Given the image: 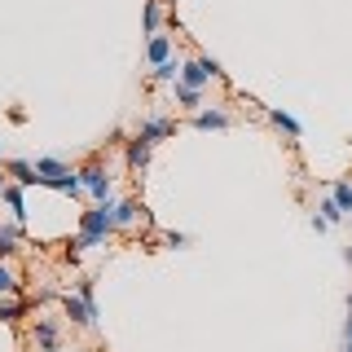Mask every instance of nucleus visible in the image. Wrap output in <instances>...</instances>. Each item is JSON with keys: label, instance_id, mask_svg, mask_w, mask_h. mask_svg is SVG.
I'll list each match as a JSON object with an SVG mask.
<instances>
[{"label": "nucleus", "instance_id": "obj_23", "mask_svg": "<svg viewBox=\"0 0 352 352\" xmlns=\"http://www.w3.org/2000/svg\"><path fill=\"white\" fill-rule=\"evenodd\" d=\"M348 317H352V295H348Z\"/></svg>", "mask_w": 352, "mask_h": 352}, {"label": "nucleus", "instance_id": "obj_9", "mask_svg": "<svg viewBox=\"0 0 352 352\" xmlns=\"http://www.w3.org/2000/svg\"><path fill=\"white\" fill-rule=\"evenodd\" d=\"M229 124H234V119H229L225 110H198V115H194V128H203V132H220Z\"/></svg>", "mask_w": 352, "mask_h": 352}, {"label": "nucleus", "instance_id": "obj_3", "mask_svg": "<svg viewBox=\"0 0 352 352\" xmlns=\"http://www.w3.org/2000/svg\"><path fill=\"white\" fill-rule=\"evenodd\" d=\"M80 185L97 198V203H115V176L106 172V163H97V159H93V163H88V168L80 172Z\"/></svg>", "mask_w": 352, "mask_h": 352}, {"label": "nucleus", "instance_id": "obj_22", "mask_svg": "<svg viewBox=\"0 0 352 352\" xmlns=\"http://www.w3.org/2000/svg\"><path fill=\"white\" fill-rule=\"evenodd\" d=\"M5 190H9V181H5V176H0V194H5Z\"/></svg>", "mask_w": 352, "mask_h": 352}, {"label": "nucleus", "instance_id": "obj_18", "mask_svg": "<svg viewBox=\"0 0 352 352\" xmlns=\"http://www.w3.org/2000/svg\"><path fill=\"white\" fill-rule=\"evenodd\" d=\"M317 212H322L326 225H339V220H344V212H339V203H335V198H322V207H317Z\"/></svg>", "mask_w": 352, "mask_h": 352}, {"label": "nucleus", "instance_id": "obj_12", "mask_svg": "<svg viewBox=\"0 0 352 352\" xmlns=\"http://www.w3.org/2000/svg\"><path fill=\"white\" fill-rule=\"evenodd\" d=\"M181 66H185V62L168 58L163 66H154V80H159V84H176V80H181Z\"/></svg>", "mask_w": 352, "mask_h": 352}, {"label": "nucleus", "instance_id": "obj_6", "mask_svg": "<svg viewBox=\"0 0 352 352\" xmlns=\"http://www.w3.org/2000/svg\"><path fill=\"white\" fill-rule=\"evenodd\" d=\"M150 154H154L150 141L132 137V141H128V168H132V172H146V168H150Z\"/></svg>", "mask_w": 352, "mask_h": 352}, {"label": "nucleus", "instance_id": "obj_15", "mask_svg": "<svg viewBox=\"0 0 352 352\" xmlns=\"http://www.w3.org/2000/svg\"><path fill=\"white\" fill-rule=\"evenodd\" d=\"M0 198L9 203V212H14V220H22V216H27V207H22V185H9V190L0 194Z\"/></svg>", "mask_w": 352, "mask_h": 352}, {"label": "nucleus", "instance_id": "obj_21", "mask_svg": "<svg viewBox=\"0 0 352 352\" xmlns=\"http://www.w3.org/2000/svg\"><path fill=\"white\" fill-rule=\"evenodd\" d=\"M344 339H348V344H352V317H348V326H344Z\"/></svg>", "mask_w": 352, "mask_h": 352}, {"label": "nucleus", "instance_id": "obj_8", "mask_svg": "<svg viewBox=\"0 0 352 352\" xmlns=\"http://www.w3.org/2000/svg\"><path fill=\"white\" fill-rule=\"evenodd\" d=\"M146 58H150V66H163V62L172 58V36H163V31H159V36H150Z\"/></svg>", "mask_w": 352, "mask_h": 352}, {"label": "nucleus", "instance_id": "obj_14", "mask_svg": "<svg viewBox=\"0 0 352 352\" xmlns=\"http://www.w3.org/2000/svg\"><path fill=\"white\" fill-rule=\"evenodd\" d=\"M176 106H185V110H198V106H203V93H198V88H185V84H176Z\"/></svg>", "mask_w": 352, "mask_h": 352}, {"label": "nucleus", "instance_id": "obj_13", "mask_svg": "<svg viewBox=\"0 0 352 352\" xmlns=\"http://www.w3.org/2000/svg\"><path fill=\"white\" fill-rule=\"evenodd\" d=\"M330 198L339 203V212H344V216H352V181H339L335 190H330Z\"/></svg>", "mask_w": 352, "mask_h": 352}, {"label": "nucleus", "instance_id": "obj_10", "mask_svg": "<svg viewBox=\"0 0 352 352\" xmlns=\"http://www.w3.org/2000/svg\"><path fill=\"white\" fill-rule=\"evenodd\" d=\"M5 172L14 176L18 185H40V176H36V163H27V159H14V163H5Z\"/></svg>", "mask_w": 352, "mask_h": 352}, {"label": "nucleus", "instance_id": "obj_1", "mask_svg": "<svg viewBox=\"0 0 352 352\" xmlns=\"http://www.w3.org/2000/svg\"><path fill=\"white\" fill-rule=\"evenodd\" d=\"M106 234H115V203H97L80 216V234H75V251L102 247Z\"/></svg>", "mask_w": 352, "mask_h": 352}, {"label": "nucleus", "instance_id": "obj_4", "mask_svg": "<svg viewBox=\"0 0 352 352\" xmlns=\"http://www.w3.org/2000/svg\"><path fill=\"white\" fill-rule=\"evenodd\" d=\"M172 132H176V124H172L168 115H150L146 124H141L137 137H141V141H150V146H159V141H168V137H172Z\"/></svg>", "mask_w": 352, "mask_h": 352}, {"label": "nucleus", "instance_id": "obj_11", "mask_svg": "<svg viewBox=\"0 0 352 352\" xmlns=\"http://www.w3.org/2000/svg\"><path fill=\"white\" fill-rule=\"evenodd\" d=\"M269 124L273 128H278V132H286V137H300V119H291V115H286V110H269Z\"/></svg>", "mask_w": 352, "mask_h": 352}, {"label": "nucleus", "instance_id": "obj_20", "mask_svg": "<svg viewBox=\"0 0 352 352\" xmlns=\"http://www.w3.org/2000/svg\"><path fill=\"white\" fill-rule=\"evenodd\" d=\"M146 27H150V36H159V0L146 5Z\"/></svg>", "mask_w": 352, "mask_h": 352}, {"label": "nucleus", "instance_id": "obj_5", "mask_svg": "<svg viewBox=\"0 0 352 352\" xmlns=\"http://www.w3.org/2000/svg\"><path fill=\"white\" fill-rule=\"evenodd\" d=\"M58 335H62V326L53 322V317H36V344H40V352H58Z\"/></svg>", "mask_w": 352, "mask_h": 352}, {"label": "nucleus", "instance_id": "obj_7", "mask_svg": "<svg viewBox=\"0 0 352 352\" xmlns=\"http://www.w3.org/2000/svg\"><path fill=\"white\" fill-rule=\"evenodd\" d=\"M141 216H146V207H141V203H132V198H124V203H115V229H132Z\"/></svg>", "mask_w": 352, "mask_h": 352}, {"label": "nucleus", "instance_id": "obj_24", "mask_svg": "<svg viewBox=\"0 0 352 352\" xmlns=\"http://www.w3.org/2000/svg\"><path fill=\"white\" fill-rule=\"evenodd\" d=\"M344 352H352V344H348V348H344Z\"/></svg>", "mask_w": 352, "mask_h": 352}, {"label": "nucleus", "instance_id": "obj_16", "mask_svg": "<svg viewBox=\"0 0 352 352\" xmlns=\"http://www.w3.org/2000/svg\"><path fill=\"white\" fill-rule=\"evenodd\" d=\"M14 251H18V229L0 225V256H14Z\"/></svg>", "mask_w": 352, "mask_h": 352}, {"label": "nucleus", "instance_id": "obj_19", "mask_svg": "<svg viewBox=\"0 0 352 352\" xmlns=\"http://www.w3.org/2000/svg\"><path fill=\"white\" fill-rule=\"evenodd\" d=\"M18 291V273L9 264H0V295H14Z\"/></svg>", "mask_w": 352, "mask_h": 352}, {"label": "nucleus", "instance_id": "obj_17", "mask_svg": "<svg viewBox=\"0 0 352 352\" xmlns=\"http://www.w3.org/2000/svg\"><path fill=\"white\" fill-rule=\"evenodd\" d=\"M22 313H27V304H22V300H5V304H0V322H18Z\"/></svg>", "mask_w": 352, "mask_h": 352}, {"label": "nucleus", "instance_id": "obj_2", "mask_svg": "<svg viewBox=\"0 0 352 352\" xmlns=\"http://www.w3.org/2000/svg\"><path fill=\"white\" fill-rule=\"evenodd\" d=\"M62 308H66V317H71L75 326L93 330V326H97V300H93V278H84L80 286H75V295L66 291V295H62Z\"/></svg>", "mask_w": 352, "mask_h": 352}]
</instances>
